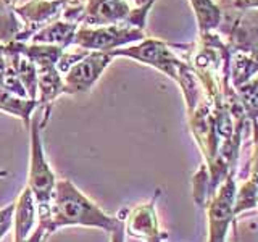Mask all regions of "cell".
<instances>
[{"label":"cell","instance_id":"11","mask_svg":"<svg viewBox=\"0 0 258 242\" xmlns=\"http://www.w3.org/2000/svg\"><path fill=\"white\" fill-rule=\"evenodd\" d=\"M190 4L197 15L200 36L208 34L213 29L220 28L223 21V12L213 0H190Z\"/></svg>","mask_w":258,"mask_h":242},{"label":"cell","instance_id":"14","mask_svg":"<svg viewBox=\"0 0 258 242\" xmlns=\"http://www.w3.org/2000/svg\"><path fill=\"white\" fill-rule=\"evenodd\" d=\"M232 7L236 10H252L258 8V0H232Z\"/></svg>","mask_w":258,"mask_h":242},{"label":"cell","instance_id":"8","mask_svg":"<svg viewBox=\"0 0 258 242\" xmlns=\"http://www.w3.org/2000/svg\"><path fill=\"white\" fill-rule=\"evenodd\" d=\"M37 216V205L32 192L29 188L23 191L15 204V215H13V224H15V237L13 242H24L31 232L34 231V218Z\"/></svg>","mask_w":258,"mask_h":242},{"label":"cell","instance_id":"3","mask_svg":"<svg viewBox=\"0 0 258 242\" xmlns=\"http://www.w3.org/2000/svg\"><path fill=\"white\" fill-rule=\"evenodd\" d=\"M144 39V31L131 26H121V24L99 28L83 26L76 31L73 45H78L86 52H111V48Z\"/></svg>","mask_w":258,"mask_h":242},{"label":"cell","instance_id":"12","mask_svg":"<svg viewBox=\"0 0 258 242\" xmlns=\"http://www.w3.org/2000/svg\"><path fill=\"white\" fill-rule=\"evenodd\" d=\"M237 97L244 107L245 115L253 121L255 139H258V78L250 79L237 87Z\"/></svg>","mask_w":258,"mask_h":242},{"label":"cell","instance_id":"9","mask_svg":"<svg viewBox=\"0 0 258 242\" xmlns=\"http://www.w3.org/2000/svg\"><path fill=\"white\" fill-rule=\"evenodd\" d=\"M78 31V23L73 21H55L48 24L47 28L37 31L32 36V42L34 44H45V45H56V47H68L73 44V39Z\"/></svg>","mask_w":258,"mask_h":242},{"label":"cell","instance_id":"15","mask_svg":"<svg viewBox=\"0 0 258 242\" xmlns=\"http://www.w3.org/2000/svg\"><path fill=\"white\" fill-rule=\"evenodd\" d=\"M110 242H124V223L119 226L118 229L111 232V240Z\"/></svg>","mask_w":258,"mask_h":242},{"label":"cell","instance_id":"6","mask_svg":"<svg viewBox=\"0 0 258 242\" xmlns=\"http://www.w3.org/2000/svg\"><path fill=\"white\" fill-rule=\"evenodd\" d=\"M111 52H87L63 76V94L87 92L108 67Z\"/></svg>","mask_w":258,"mask_h":242},{"label":"cell","instance_id":"13","mask_svg":"<svg viewBox=\"0 0 258 242\" xmlns=\"http://www.w3.org/2000/svg\"><path fill=\"white\" fill-rule=\"evenodd\" d=\"M13 215H15V204H10L0 210V239L10 231L13 224Z\"/></svg>","mask_w":258,"mask_h":242},{"label":"cell","instance_id":"5","mask_svg":"<svg viewBox=\"0 0 258 242\" xmlns=\"http://www.w3.org/2000/svg\"><path fill=\"white\" fill-rule=\"evenodd\" d=\"M234 200H236V179L232 173L223 181L221 189L213 194L205 205L208 207L210 223L208 242H224V236L234 216Z\"/></svg>","mask_w":258,"mask_h":242},{"label":"cell","instance_id":"2","mask_svg":"<svg viewBox=\"0 0 258 242\" xmlns=\"http://www.w3.org/2000/svg\"><path fill=\"white\" fill-rule=\"evenodd\" d=\"M44 123L39 121L37 116L31 121V160H29V179L28 188L32 192L37 205V218L39 221H44L48 215V208L52 204L53 189L56 184V177L52 171L50 165L45 158L44 145H42V136L40 129Z\"/></svg>","mask_w":258,"mask_h":242},{"label":"cell","instance_id":"4","mask_svg":"<svg viewBox=\"0 0 258 242\" xmlns=\"http://www.w3.org/2000/svg\"><path fill=\"white\" fill-rule=\"evenodd\" d=\"M111 55L113 56H116V55L131 56L134 60L152 65V67L163 71L166 76H169L174 81H177V78H179L181 67L184 65L171 52V48H169L166 44L160 42V40H153V39H147V40L144 39L142 44L134 45V47L116 48V50L111 52Z\"/></svg>","mask_w":258,"mask_h":242},{"label":"cell","instance_id":"10","mask_svg":"<svg viewBox=\"0 0 258 242\" xmlns=\"http://www.w3.org/2000/svg\"><path fill=\"white\" fill-rule=\"evenodd\" d=\"M37 105H39L37 100L21 99L18 95H13L2 86V83H0V110L5 113H10V115L16 118H21L23 123L26 125V128H29L31 125L32 111H34Z\"/></svg>","mask_w":258,"mask_h":242},{"label":"cell","instance_id":"7","mask_svg":"<svg viewBox=\"0 0 258 242\" xmlns=\"http://www.w3.org/2000/svg\"><path fill=\"white\" fill-rule=\"evenodd\" d=\"M160 196V191L155 192V196L150 202L141 207H136L131 213L127 215L126 231L129 236L142 239L144 242H165L168 234L160 229L158 218L155 212V202Z\"/></svg>","mask_w":258,"mask_h":242},{"label":"cell","instance_id":"1","mask_svg":"<svg viewBox=\"0 0 258 242\" xmlns=\"http://www.w3.org/2000/svg\"><path fill=\"white\" fill-rule=\"evenodd\" d=\"M123 223V216L107 215L71 181L60 179L55 184L47 218L37 224L44 228L47 236H50L52 232L64 226H89V228H99L111 234Z\"/></svg>","mask_w":258,"mask_h":242},{"label":"cell","instance_id":"16","mask_svg":"<svg viewBox=\"0 0 258 242\" xmlns=\"http://www.w3.org/2000/svg\"><path fill=\"white\" fill-rule=\"evenodd\" d=\"M8 174V171H5V169H0V179H2V177H5Z\"/></svg>","mask_w":258,"mask_h":242}]
</instances>
